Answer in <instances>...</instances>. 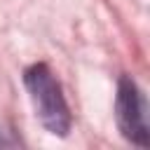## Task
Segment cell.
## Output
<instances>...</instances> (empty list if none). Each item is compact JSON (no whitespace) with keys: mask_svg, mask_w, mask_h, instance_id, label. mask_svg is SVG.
I'll return each instance as SVG.
<instances>
[{"mask_svg":"<svg viewBox=\"0 0 150 150\" xmlns=\"http://www.w3.org/2000/svg\"><path fill=\"white\" fill-rule=\"evenodd\" d=\"M23 84L30 94V101L35 105V115L42 122V127L49 134L66 136L70 131V110L66 103V96L61 91V84L54 80L47 63H33L23 70Z\"/></svg>","mask_w":150,"mask_h":150,"instance_id":"6da1fadb","label":"cell"},{"mask_svg":"<svg viewBox=\"0 0 150 150\" xmlns=\"http://www.w3.org/2000/svg\"><path fill=\"white\" fill-rule=\"evenodd\" d=\"M115 117L120 131L127 141L138 148L150 145V127H148V103L143 91L131 77H120L117 84V101H115Z\"/></svg>","mask_w":150,"mask_h":150,"instance_id":"7a4b0ae2","label":"cell"}]
</instances>
